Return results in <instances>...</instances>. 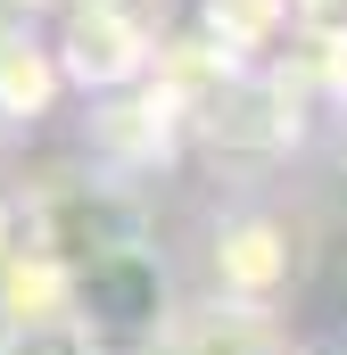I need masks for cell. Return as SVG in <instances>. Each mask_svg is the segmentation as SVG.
<instances>
[{
    "label": "cell",
    "instance_id": "6da1fadb",
    "mask_svg": "<svg viewBox=\"0 0 347 355\" xmlns=\"http://www.w3.org/2000/svg\"><path fill=\"white\" fill-rule=\"evenodd\" d=\"M75 306H83V331L108 339H141L166 322V265L149 248H124V257H99L75 272Z\"/></svg>",
    "mask_w": 347,
    "mask_h": 355
},
{
    "label": "cell",
    "instance_id": "7a4b0ae2",
    "mask_svg": "<svg viewBox=\"0 0 347 355\" xmlns=\"http://www.w3.org/2000/svg\"><path fill=\"white\" fill-rule=\"evenodd\" d=\"M50 248H58L67 272H83V265H99V257L141 248V215H133L124 198H91V190H75V198L50 207Z\"/></svg>",
    "mask_w": 347,
    "mask_h": 355
},
{
    "label": "cell",
    "instance_id": "3957f363",
    "mask_svg": "<svg viewBox=\"0 0 347 355\" xmlns=\"http://www.w3.org/2000/svg\"><path fill=\"white\" fill-rule=\"evenodd\" d=\"M0 355H91V331L83 322H67V314H50V322H17Z\"/></svg>",
    "mask_w": 347,
    "mask_h": 355
},
{
    "label": "cell",
    "instance_id": "277c9868",
    "mask_svg": "<svg viewBox=\"0 0 347 355\" xmlns=\"http://www.w3.org/2000/svg\"><path fill=\"white\" fill-rule=\"evenodd\" d=\"M198 355H257V347H248V339H240V331H232V339H223V331H215V339H207V347H198Z\"/></svg>",
    "mask_w": 347,
    "mask_h": 355
},
{
    "label": "cell",
    "instance_id": "5b68a950",
    "mask_svg": "<svg viewBox=\"0 0 347 355\" xmlns=\"http://www.w3.org/2000/svg\"><path fill=\"white\" fill-rule=\"evenodd\" d=\"M314 355H347V347H314Z\"/></svg>",
    "mask_w": 347,
    "mask_h": 355
}]
</instances>
